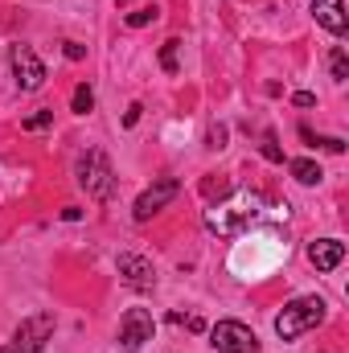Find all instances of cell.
Masks as SVG:
<instances>
[{"mask_svg":"<svg viewBox=\"0 0 349 353\" xmlns=\"http://www.w3.org/2000/svg\"><path fill=\"white\" fill-rule=\"evenodd\" d=\"M325 316H329V304H325L321 296H300V300L283 304V312L275 316V333H279L283 341H296V337H304L308 329L325 325Z\"/></svg>","mask_w":349,"mask_h":353,"instance_id":"cell-1","label":"cell"},{"mask_svg":"<svg viewBox=\"0 0 349 353\" xmlns=\"http://www.w3.org/2000/svg\"><path fill=\"white\" fill-rule=\"evenodd\" d=\"M259 218V197H251V193H239L230 205H214L210 214H206V222H210V230L214 234H239L247 222H255Z\"/></svg>","mask_w":349,"mask_h":353,"instance_id":"cell-2","label":"cell"},{"mask_svg":"<svg viewBox=\"0 0 349 353\" xmlns=\"http://www.w3.org/2000/svg\"><path fill=\"white\" fill-rule=\"evenodd\" d=\"M210 345L218 353H259V337L243 321H218L210 329Z\"/></svg>","mask_w":349,"mask_h":353,"instance_id":"cell-3","label":"cell"},{"mask_svg":"<svg viewBox=\"0 0 349 353\" xmlns=\"http://www.w3.org/2000/svg\"><path fill=\"white\" fill-rule=\"evenodd\" d=\"M79 185L87 189L94 201H107V197H111L115 181H111V165H107L103 152H87V157L79 161Z\"/></svg>","mask_w":349,"mask_h":353,"instance_id":"cell-4","label":"cell"},{"mask_svg":"<svg viewBox=\"0 0 349 353\" xmlns=\"http://www.w3.org/2000/svg\"><path fill=\"white\" fill-rule=\"evenodd\" d=\"M54 337V316L50 312H37V316H25L12 333V350L17 353H41L46 341Z\"/></svg>","mask_w":349,"mask_h":353,"instance_id":"cell-5","label":"cell"},{"mask_svg":"<svg viewBox=\"0 0 349 353\" xmlns=\"http://www.w3.org/2000/svg\"><path fill=\"white\" fill-rule=\"evenodd\" d=\"M152 333H157V325H152L148 308H128L123 312V321H119V345L128 353H136L144 341H152Z\"/></svg>","mask_w":349,"mask_h":353,"instance_id":"cell-6","label":"cell"},{"mask_svg":"<svg viewBox=\"0 0 349 353\" xmlns=\"http://www.w3.org/2000/svg\"><path fill=\"white\" fill-rule=\"evenodd\" d=\"M177 193H181V185H177V176H161L152 189H144L140 197H136V222H148L152 214H161L169 201H173Z\"/></svg>","mask_w":349,"mask_h":353,"instance_id":"cell-7","label":"cell"},{"mask_svg":"<svg viewBox=\"0 0 349 353\" xmlns=\"http://www.w3.org/2000/svg\"><path fill=\"white\" fill-rule=\"evenodd\" d=\"M12 74H17L21 90H37L46 83V66H41V58L29 46H12Z\"/></svg>","mask_w":349,"mask_h":353,"instance_id":"cell-8","label":"cell"},{"mask_svg":"<svg viewBox=\"0 0 349 353\" xmlns=\"http://www.w3.org/2000/svg\"><path fill=\"white\" fill-rule=\"evenodd\" d=\"M119 275H123V283L128 288H140V292H148L152 283H157V271H152V263L144 259V255H119Z\"/></svg>","mask_w":349,"mask_h":353,"instance_id":"cell-9","label":"cell"},{"mask_svg":"<svg viewBox=\"0 0 349 353\" xmlns=\"http://www.w3.org/2000/svg\"><path fill=\"white\" fill-rule=\"evenodd\" d=\"M346 259V243L341 239H317V243H308V263L317 267V271H333V267H341Z\"/></svg>","mask_w":349,"mask_h":353,"instance_id":"cell-10","label":"cell"},{"mask_svg":"<svg viewBox=\"0 0 349 353\" xmlns=\"http://www.w3.org/2000/svg\"><path fill=\"white\" fill-rule=\"evenodd\" d=\"M312 17H317V25H325L333 37H341V33L349 29L346 0H312Z\"/></svg>","mask_w":349,"mask_h":353,"instance_id":"cell-11","label":"cell"},{"mask_svg":"<svg viewBox=\"0 0 349 353\" xmlns=\"http://www.w3.org/2000/svg\"><path fill=\"white\" fill-rule=\"evenodd\" d=\"M288 169H292V176H296V181H300V185H321V165H317V161H292V165H288Z\"/></svg>","mask_w":349,"mask_h":353,"instance_id":"cell-12","label":"cell"},{"mask_svg":"<svg viewBox=\"0 0 349 353\" xmlns=\"http://www.w3.org/2000/svg\"><path fill=\"white\" fill-rule=\"evenodd\" d=\"M329 74H333V83H346V79H349V58H346V50H341V46L329 54Z\"/></svg>","mask_w":349,"mask_h":353,"instance_id":"cell-13","label":"cell"},{"mask_svg":"<svg viewBox=\"0 0 349 353\" xmlns=\"http://www.w3.org/2000/svg\"><path fill=\"white\" fill-rule=\"evenodd\" d=\"M300 136H304L308 144H317V148H329V152H346V140H337V136H312V128H300Z\"/></svg>","mask_w":349,"mask_h":353,"instance_id":"cell-14","label":"cell"},{"mask_svg":"<svg viewBox=\"0 0 349 353\" xmlns=\"http://www.w3.org/2000/svg\"><path fill=\"white\" fill-rule=\"evenodd\" d=\"M157 17H161V8H157V4H144V8L128 12V25H132V29H140V25H152Z\"/></svg>","mask_w":349,"mask_h":353,"instance_id":"cell-15","label":"cell"},{"mask_svg":"<svg viewBox=\"0 0 349 353\" xmlns=\"http://www.w3.org/2000/svg\"><path fill=\"white\" fill-rule=\"evenodd\" d=\"M177 46H181L177 37H169V41L161 46V66H165L169 74H177Z\"/></svg>","mask_w":349,"mask_h":353,"instance_id":"cell-16","label":"cell"},{"mask_svg":"<svg viewBox=\"0 0 349 353\" xmlns=\"http://www.w3.org/2000/svg\"><path fill=\"white\" fill-rule=\"evenodd\" d=\"M50 123H54V111H33L21 128H25V132H41V128H50Z\"/></svg>","mask_w":349,"mask_h":353,"instance_id":"cell-17","label":"cell"},{"mask_svg":"<svg viewBox=\"0 0 349 353\" xmlns=\"http://www.w3.org/2000/svg\"><path fill=\"white\" fill-rule=\"evenodd\" d=\"M70 107H74L79 115H87L90 107H94V94H90V87H79V90H74V99H70Z\"/></svg>","mask_w":349,"mask_h":353,"instance_id":"cell-18","label":"cell"},{"mask_svg":"<svg viewBox=\"0 0 349 353\" xmlns=\"http://www.w3.org/2000/svg\"><path fill=\"white\" fill-rule=\"evenodd\" d=\"M206 148H214V152L226 148V128H210V144H206Z\"/></svg>","mask_w":349,"mask_h":353,"instance_id":"cell-19","label":"cell"},{"mask_svg":"<svg viewBox=\"0 0 349 353\" xmlns=\"http://www.w3.org/2000/svg\"><path fill=\"white\" fill-rule=\"evenodd\" d=\"M66 58H70V62H83V58H87V50H83L79 41H66Z\"/></svg>","mask_w":349,"mask_h":353,"instance_id":"cell-20","label":"cell"},{"mask_svg":"<svg viewBox=\"0 0 349 353\" xmlns=\"http://www.w3.org/2000/svg\"><path fill=\"white\" fill-rule=\"evenodd\" d=\"M292 103H296V107H312V103H317V94H312V90H296V94H292Z\"/></svg>","mask_w":349,"mask_h":353,"instance_id":"cell-21","label":"cell"},{"mask_svg":"<svg viewBox=\"0 0 349 353\" xmlns=\"http://www.w3.org/2000/svg\"><path fill=\"white\" fill-rule=\"evenodd\" d=\"M263 157H267V161H283V152L275 148V140H271V136L263 140Z\"/></svg>","mask_w":349,"mask_h":353,"instance_id":"cell-22","label":"cell"},{"mask_svg":"<svg viewBox=\"0 0 349 353\" xmlns=\"http://www.w3.org/2000/svg\"><path fill=\"white\" fill-rule=\"evenodd\" d=\"M140 111H144V107H140V103H132V107H128V115H123V123H128V128H136V119H140Z\"/></svg>","mask_w":349,"mask_h":353,"instance_id":"cell-23","label":"cell"},{"mask_svg":"<svg viewBox=\"0 0 349 353\" xmlns=\"http://www.w3.org/2000/svg\"><path fill=\"white\" fill-rule=\"evenodd\" d=\"M0 353H17V350H12V345H8V350H0Z\"/></svg>","mask_w":349,"mask_h":353,"instance_id":"cell-24","label":"cell"}]
</instances>
